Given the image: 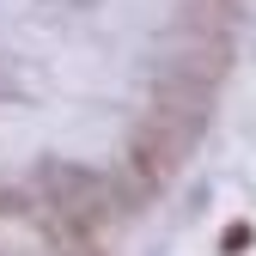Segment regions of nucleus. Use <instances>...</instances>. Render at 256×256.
<instances>
[{"instance_id":"obj_1","label":"nucleus","mask_w":256,"mask_h":256,"mask_svg":"<svg viewBox=\"0 0 256 256\" xmlns=\"http://www.w3.org/2000/svg\"><path fill=\"white\" fill-rule=\"evenodd\" d=\"M244 244H250V226H232V232H226V238H220V250H226V256H238V250H244Z\"/></svg>"}]
</instances>
